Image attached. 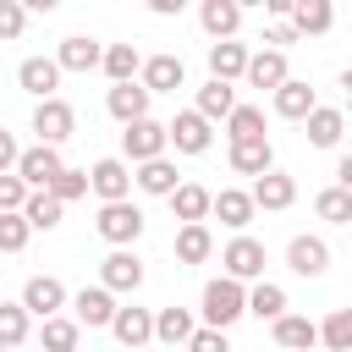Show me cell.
Instances as JSON below:
<instances>
[{
	"label": "cell",
	"mask_w": 352,
	"mask_h": 352,
	"mask_svg": "<svg viewBox=\"0 0 352 352\" xmlns=\"http://www.w3.org/2000/svg\"><path fill=\"white\" fill-rule=\"evenodd\" d=\"M242 314H248V286H242V280L220 275V280L204 286V324H209V330H231Z\"/></svg>",
	"instance_id": "6da1fadb"
},
{
	"label": "cell",
	"mask_w": 352,
	"mask_h": 352,
	"mask_svg": "<svg viewBox=\"0 0 352 352\" xmlns=\"http://www.w3.org/2000/svg\"><path fill=\"white\" fill-rule=\"evenodd\" d=\"M165 148H170V126L165 121H132V126H121V160L138 170V165H148V160H165Z\"/></svg>",
	"instance_id": "7a4b0ae2"
},
{
	"label": "cell",
	"mask_w": 352,
	"mask_h": 352,
	"mask_svg": "<svg viewBox=\"0 0 352 352\" xmlns=\"http://www.w3.org/2000/svg\"><path fill=\"white\" fill-rule=\"evenodd\" d=\"M143 226H148V220H143V209H138L132 198H126V204H99V220H94V231H99L110 248H132V242L143 236Z\"/></svg>",
	"instance_id": "3957f363"
},
{
	"label": "cell",
	"mask_w": 352,
	"mask_h": 352,
	"mask_svg": "<svg viewBox=\"0 0 352 352\" xmlns=\"http://www.w3.org/2000/svg\"><path fill=\"white\" fill-rule=\"evenodd\" d=\"M88 187L99 192V204H126L132 198V165L121 160V154H110V160H94V170H88Z\"/></svg>",
	"instance_id": "277c9868"
},
{
	"label": "cell",
	"mask_w": 352,
	"mask_h": 352,
	"mask_svg": "<svg viewBox=\"0 0 352 352\" xmlns=\"http://www.w3.org/2000/svg\"><path fill=\"white\" fill-rule=\"evenodd\" d=\"M99 286L116 292V297H132V292L143 286V258H138L132 248H110L104 264H99Z\"/></svg>",
	"instance_id": "5b68a950"
},
{
	"label": "cell",
	"mask_w": 352,
	"mask_h": 352,
	"mask_svg": "<svg viewBox=\"0 0 352 352\" xmlns=\"http://www.w3.org/2000/svg\"><path fill=\"white\" fill-rule=\"evenodd\" d=\"M220 264H226L231 280H253V286H258V280H264V242H253V236L242 231V236H231V242L220 248Z\"/></svg>",
	"instance_id": "8992f818"
},
{
	"label": "cell",
	"mask_w": 352,
	"mask_h": 352,
	"mask_svg": "<svg viewBox=\"0 0 352 352\" xmlns=\"http://www.w3.org/2000/svg\"><path fill=\"white\" fill-rule=\"evenodd\" d=\"M16 88L33 94L38 104H44V99H60V94H55V88H60V60H55V55H28V60L16 66Z\"/></svg>",
	"instance_id": "52a82bcc"
},
{
	"label": "cell",
	"mask_w": 352,
	"mask_h": 352,
	"mask_svg": "<svg viewBox=\"0 0 352 352\" xmlns=\"http://www.w3.org/2000/svg\"><path fill=\"white\" fill-rule=\"evenodd\" d=\"M33 132H38V143L60 148V143L77 132V110H72L66 99H44V104H33Z\"/></svg>",
	"instance_id": "ba28073f"
},
{
	"label": "cell",
	"mask_w": 352,
	"mask_h": 352,
	"mask_svg": "<svg viewBox=\"0 0 352 352\" xmlns=\"http://www.w3.org/2000/svg\"><path fill=\"white\" fill-rule=\"evenodd\" d=\"M66 170V160H60V148H50V143H33V148H22V160H16V176L33 187V192H50V182Z\"/></svg>",
	"instance_id": "9c48e42d"
},
{
	"label": "cell",
	"mask_w": 352,
	"mask_h": 352,
	"mask_svg": "<svg viewBox=\"0 0 352 352\" xmlns=\"http://www.w3.org/2000/svg\"><path fill=\"white\" fill-rule=\"evenodd\" d=\"M116 314H121V302H116V292H104V286H82V292L72 297V319L88 324V330H110Z\"/></svg>",
	"instance_id": "30bf717a"
},
{
	"label": "cell",
	"mask_w": 352,
	"mask_h": 352,
	"mask_svg": "<svg viewBox=\"0 0 352 352\" xmlns=\"http://www.w3.org/2000/svg\"><path fill=\"white\" fill-rule=\"evenodd\" d=\"M165 126H170V148L176 154H209V143H214V126L198 110H176Z\"/></svg>",
	"instance_id": "8fae6325"
},
{
	"label": "cell",
	"mask_w": 352,
	"mask_h": 352,
	"mask_svg": "<svg viewBox=\"0 0 352 352\" xmlns=\"http://www.w3.org/2000/svg\"><path fill=\"white\" fill-rule=\"evenodd\" d=\"M66 302H72V297H66V286H60L55 275H28V286H22V308H28L33 319H60Z\"/></svg>",
	"instance_id": "7c38bea8"
},
{
	"label": "cell",
	"mask_w": 352,
	"mask_h": 352,
	"mask_svg": "<svg viewBox=\"0 0 352 352\" xmlns=\"http://www.w3.org/2000/svg\"><path fill=\"white\" fill-rule=\"evenodd\" d=\"M286 264L302 275V280H319L330 270V242L324 236H292L286 242Z\"/></svg>",
	"instance_id": "4fadbf2b"
},
{
	"label": "cell",
	"mask_w": 352,
	"mask_h": 352,
	"mask_svg": "<svg viewBox=\"0 0 352 352\" xmlns=\"http://www.w3.org/2000/svg\"><path fill=\"white\" fill-rule=\"evenodd\" d=\"M110 336L121 341V352H143L148 341H154V308H121L116 314V324H110Z\"/></svg>",
	"instance_id": "5bb4252c"
},
{
	"label": "cell",
	"mask_w": 352,
	"mask_h": 352,
	"mask_svg": "<svg viewBox=\"0 0 352 352\" xmlns=\"http://www.w3.org/2000/svg\"><path fill=\"white\" fill-rule=\"evenodd\" d=\"M148 99H154V94H148L143 82H116V88L104 94V110H110L121 126H132V121H148Z\"/></svg>",
	"instance_id": "9a60e30c"
},
{
	"label": "cell",
	"mask_w": 352,
	"mask_h": 352,
	"mask_svg": "<svg viewBox=\"0 0 352 352\" xmlns=\"http://www.w3.org/2000/svg\"><path fill=\"white\" fill-rule=\"evenodd\" d=\"M270 110H275L280 121H308V116L319 110V99H314V88H308L302 77H292V82H280V88L270 94Z\"/></svg>",
	"instance_id": "2e32d148"
},
{
	"label": "cell",
	"mask_w": 352,
	"mask_h": 352,
	"mask_svg": "<svg viewBox=\"0 0 352 352\" xmlns=\"http://www.w3.org/2000/svg\"><path fill=\"white\" fill-rule=\"evenodd\" d=\"M198 22H204V33H209L214 44H226V38H236V28H242V0H204V6H198Z\"/></svg>",
	"instance_id": "e0dca14e"
},
{
	"label": "cell",
	"mask_w": 352,
	"mask_h": 352,
	"mask_svg": "<svg viewBox=\"0 0 352 352\" xmlns=\"http://www.w3.org/2000/svg\"><path fill=\"white\" fill-rule=\"evenodd\" d=\"M138 82L148 94H176V88H187V66H182V55H148Z\"/></svg>",
	"instance_id": "ac0fdd59"
},
{
	"label": "cell",
	"mask_w": 352,
	"mask_h": 352,
	"mask_svg": "<svg viewBox=\"0 0 352 352\" xmlns=\"http://www.w3.org/2000/svg\"><path fill=\"white\" fill-rule=\"evenodd\" d=\"M270 336H275L280 352H314V346H319V324H314L308 314H286V319H275Z\"/></svg>",
	"instance_id": "d6986e66"
},
{
	"label": "cell",
	"mask_w": 352,
	"mask_h": 352,
	"mask_svg": "<svg viewBox=\"0 0 352 352\" xmlns=\"http://www.w3.org/2000/svg\"><path fill=\"white\" fill-rule=\"evenodd\" d=\"M55 60H60V72H94V66H104V44L88 33H72V38H60Z\"/></svg>",
	"instance_id": "ffe728a7"
},
{
	"label": "cell",
	"mask_w": 352,
	"mask_h": 352,
	"mask_svg": "<svg viewBox=\"0 0 352 352\" xmlns=\"http://www.w3.org/2000/svg\"><path fill=\"white\" fill-rule=\"evenodd\" d=\"M248 60H253V50L236 44V38L209 44V77H214V82H236V77H248Z\"/></svg>",
	"instance_id": "44dd1931"
},
{
	"label": "cell",
	"mask_w": 352,
	"mask_h": 352,
	"mask_svg": "<svg viewBox=\"0 0 352 352\" xmlns=\"http://www.w3.org/2000/svg\"><path fill=\"white\" fill-rule=\"evenodd\" d=\"M231 170L236 176H270L275 170V148H270V138H248V143H231Z\"/></svg>",
	"instance_id": "7402d4cb"
},
{
	"label": "cell",
	"mask_w": 352,
	"mask_h": 352,
	"mask_svg": "<svg viewBox=\"0 0 352 352\" xmlns=\"http://www.w3.org/2000/svg\"><path fill=\"white\" fill-rule=\"evenodd\" d=\"M132 182H138V192H148V198H170V192L182 187V170H176V160L165 154V160L138 165V170H132Z\"/></svg>",
	"instance_id": "603a6c76"
},
{
	"label": "cell",
	"mask_w": 352,
	"mask_h": 352,
	"mask_svg": "<svg viewBox=\"0 0 352 352\" xmlns=\"http://www.w3.org/2000/svg\"><path fill=\"white\" fill-rule=\"evenodd\" d=\"M170 209H176V220H182V226H204V220L214 214V192H209V187H198V182H182V187L170 192Z\"/></svg>",
	"instance_id": "cb8c5ba5"
},
{
	"label": "cell",
	"mask_w": 352,
	"mask_h": 352,
	"mask_svg": "<svg viewBox=\"0 0 352 352\" xmlns=\"http://www.w3.org/2000/svg\"><path fill=\"white\" fill-rule=\"evenodd\" d=\"M214 214H220V226H231L236 236L253 226V214H258V204H253V192H242V187H220L214 192Z\"/></svg>",
	"instance_id": "d4e9b609"
},
{
	"label": "cell",
	"mask_w": 352,
	"mask_h": 352,
	"mask_svg": "<svg viewBox=\"0 0 352 352\" xmlns=\"http://www.w3.org/2000/svg\"><path fill=\"white\" fill-rule=\"evenodd\" d=\"M248 192H253V204H258V209H292V204H297V176L270 170V176H258Z\"/></svg>",
	"instance_id": "484cf974"
},
{
	"label": "cell",
	"mask_w": 352,
	"mask_h": 352,
	"mask_svg": "<svg viewBox=\"0 0 352 352\" xmlns=\"http://www.w3.org/2000/svg\"><path fill=\"white\" fill-rule=\"evenodd\" d=\"M248 82H253V88H264V94H275L280 82H292L286 55H280V50H258V55L248 60Z\"/></svg>",
	"instance_id": "4316f807"
},
{
	"label": "cell",
	"mask_w": 352,
	"mask_h": 352,
	"mask_svg": "<svg viewBox=\"0 0 352 352\" xmlns=\"http://www.w3.org/2000/svg\"><path fill=\"white\" fill-rule=\"evenodd\" d=\"M302 132H308V143H314V148H336V143H341V132H346V110L319 104V110L302 121Z\"/></svg>",
	"instance_id": "83f0119b"
},
{
	"label": "cell",
	"mask_w": 352,
	"mask_h": 352,
	"mask_svg": "<svg viewBox=\"0 0 352 352\" xmlns=\"http://www.w3.org/2000/svg\"><path fill=\"white\" fill-rule=\"evenodd\" d=\"M330 22H336V6L330 0H292V28H297V38L302 33H330Z\"/></svg>",
	"instance_id": "f1b7e54d"
},
{
	"label": "cell",
	"mask_w": 352,
	"mask_h": 352,
	"mask_svg": "<svg viewBox=\"0 0 352 352\" xmlns=\"http://www.w3.org/2000/svg\"><path fill=\"white\" fill-rule=\"evenodd\" d=\"M104 77H110V88H116V82H138V77H143L138 44H104Z\"/></svg>",
	"instance_id": "f546056e"
},
{
	"label": "cell",
	"mask_w": 352,
	"mask_h": 352,
	"mask_svg": "<svg viewBox=\"0 0 352 352\" xmlns=\"http://www.w3.org/2000/svg\"><path fill=\"white\" fill-rule=\"evenodd\" d=\"M192 110H198L204 121H231V110H236V88L209 77V82L198 88V104H192Z\"/></svg>",
	"instance_id": "4dcf8cb0"
},
{
	"label": "cell",
	"mask_w": 352,
	"mask_h": 352,
	"mask_svg": "<svg viewBox=\"0 0 352 352\" xmlns=\"http://www.w3.org/2000/svg\"><path fill=\"white\" fill-rule=\"evenodd\" d=\"M192 330H198V324H192L187 308H160V314H154V341H165V346H187Z\"/></svg>",
	"instance_id": "1f68e13d"
},
{
	"label": "cell",
	"mask_w": 352,
	"mask_h": 352,
	"mask_svg": "<svg viewBox=\"0 0 352 352\" xmlns=\"http://www.w3.org/2000/svg\"><path fill=\"white\" fill-rule=\"evenodd\" d=\"M248 314L253 319H286V286H275V280H258L253 292H248Z\"/></svg>",
	"instance_id": "d6a6232c"
},
{
	"label": "cell",
	"mask_w": 352,
	"mask_h": 352,
	"mask_svg": "<svg viewBox=\"0 0 352 352\" xmlns=\"http://www.w3.org/2000/svg\"><path fill=\"white\" fill-rule=\"evenodd\" d=\"M77 341H82V324H77L72 314L44 319V330H38V346H44V352H77Z\"/></svg>",
	"instance_id": "836d02e7"
},
{
	"label": "cell",
	"mask_w": 352,
	"mask_h": 352,
	"mask_svg": "<svg viewBox=\"0 0 352 352\" xmlns=\"http://www.w3.org/2000/svg\"><path fill=\"white\" fill-rule=\"evenodd\" d=\"M28 330H33V314H28L22 302H6V297H0V346L16 352V346L28 341Z\"/></svg>",
	"instance_id": "e575fe53"
},
{
	"label": "cell",
	"mask_w": 352,
	"mask_h": 352,
	"mask_svg": "<svg viewBox=\"0 0 352 352\" xmlns=\"http://www.w3.org/2000/svg\"><path fill=\"white\" fill-rule=\"evenodd\" d=\"M60 214H66V204H60L55 192H33V198L22 204V220H28L33 231H55V226H60Z\"/></svg>",
	"instance_id": "d590c367"
},
{
	"label": "cell",
	"mask_w": 352,
	"mask_h": 352,
	"mask_svg": "<svg viewBox=\"0 0 352 352\" xmlns=\"http://www.w3.org/2000/svg\"><path fill=\"white\" fill-rule=\"evenodd\" d=\"M209 253H214V231L209 226H182L176 231V258L182 264H204Z\"/></svg>",
	"instance_id": "8d00e7d4"
},
{
	"label": "cell",
	"mask_w": 352,
	"mask_h": 352,
	"mask_svg": "<svg viewBox=\"0 0 352 352\" xmlns=\"http://www.w3.org/2000/svg\"><path fill=\"white\" fill-rule=\"evenodd\" d=\"M319 346L352 352V308H330V314L319 319Z\"/></svg>",
	"instance_id": "74e56055"
},
{
	"label": "cell",
	"mask_w": 352,
	"mask_h": 352,
	"mask_svg": "<svg viewBox=\"0 0 352 352\" xmlns=\"http://www.w3.org/2000/svg\"><path fill=\"white\" fill-rule=\"evenodd\" d=\"M314 214L330 220V226H352V192H346V187H324V192L314 198Z\"/></svg>",
	"instance_id": "f35d334b"
},
{
	"label": "cell",
	"mask_w": 352,
	"mask_h": 352,
	"mask_svg": "<svg viewBox=\"0 0 352 352\" xmlns=\"http://www.w3.org/2000/svg\"><path fill=\"white\" fill-rule=\"evenodd\" d=\"M226 138H231V143L264 138V110H258V104H236V110H231V121H226Z\"/></svg>",
	"instance_id": "ab89813d"
},
{
	"label": "cell",
	"mask_w": 352,
	"mask_h": 352,
	"mask_svg": "<svg viewBox=\"0 0 352 352\" xmlns=\"http://www.w3.org/2000/svg\"><path fill=\"white\" fill-rule=\"evenodd\" d=\"M28 236H33V226L22 214H0V253H22Z\"/></svg>",
	"instance_id": "60d3db41"
},
{
	"label": "cell",
	"mask_w": 352,
	"mask_h": 352,
	"mask_svg": "<svg viewBox=\"0 0 352 352\" xmlns=\"http://www.w3.org/2000/svg\"><path fill=\"white\" fill-rule=\"evenodd\" d=\"M33 198V187L11 170V176H0V214H22V204Z\"/></svg>",
	"instance_id": "b9f144b4"
},
{
	"label": "cell",
	"mask_w": 352,
	"mask_h": 352,
	"mask_svg": "<svg viewBox=\"0 0 352 352\" xmlns=\"http://www.w3.org/2000/svg\"><path fill=\"white\" fill-rule=\"evenodd\" d=\"M50 192H55L60 204H72V198H82V192H88V170H72V165H66V170H60V176L50 182Z\"/></svg>",
	"instance_id": "7bdbcfd3"
},
{
	"label": "cell",
	"mask_w": 352,
	"mask_h": 352,
	"mask_svg": "<svg viewBox=\"0 0 352 352\" xmlns=\"http://www.w3.org/2000/svg\"><path fill=\"white\" fill-rule=\"evenodd\" d=\"M22 28H28V6L0 0V38H22Z\"/></svg>",
	"instance_id": "ee69618b"
},
{
	"label": "cell",
	"mask_w": 352,
	"mask_h": 352,
	"mask_svg": "<svg viewBox=\"0 0 352 352\" xmlns=\"http://www.w3.org/2000/svg\"><path fill=\"white\" fill-rule=\"evenodd\" d=\"M187 352H231V341H226V330L198 324V330H192V341H187Z\"/></svg>",
	"instance_id": "f6af8a7d"
},
{
	"label": "cell",
	"mask_w": 352,
	"mask_h": 352,
	"mask_svg": "<svg viewBox=\"0 0 352 352\" xmlns=\"http://www.w3.org/2000/svg\"><path fill=\"white\" fill-rule=\"evenodd\" d=\"M264 44L286 55V44H297V28H292V22H270V28H264Z\"/></svg>",
	"instance_id": "bcb514c9"
},
{
	"label": "cell",
	"mask_w": 352,
	"mask_h": 352,
	"mask_svg": "<svg viewBox=\"0 0 352 352\" xmlns=\"http://www.w3.org/2000/svg\"><path fill=\"white\" fill-rule=\"evenodd\" d=\"M16 160H22V143L0 126V176H11V170H16Z\"/></svg>",
	"instance_id": "7dc6e473"
},
{
	"label": "cell",
	"mask_w": 352,
	"mask_h": 352,
	"mask_svg": "<svg viewBox=\"0 0 352 352\" xmlns=\"http://www.w3.org/2000/svg\"><path fill=\"white\" fill-rule=\"evenodd\" d=\"M336 187H346V192H352V154H341V160H336Z\"/></svg>",
	"instance_id": "c3c4849f"
},
{
	"label": "cell",
	"mask_w": 352,
	"mask_h": 352,
	"mask_svg": "<svg viewBox=\"0 0 352 352\" xmlns=\"http://www.w3.org/2000/svg\"><path fill=\"white\" fill-rule=\"evenodd\" d=\"M148 11L154 16H170V11H182V0H148Z\"/></svg>",
	"instance_id": "681fc988"
},
{
	"label": "cell",
	"mask_w": 352,
	"mask_h": 352,
	"mask_svg": "<svg viewBox=\"0 0 352 352\" xmlns=\"http://www.w3.org/2000/svg\"><path fill=\"white\" fill-rule=\"evenodd\" d=\"M341 104H346V110H352V66H346V72H341Z\"/></svg>",
	"instance_id": "f907efd6"
},
{
	"label": "cell",
	"mask_w": 352,
	"mask_h": 352,
	"mask_svg": "<svg viewBox=\"0 0 352 352\" xmlns=\"http://www.w3.org/2000/svg\"><path fill=\"white\" fill-rule=\"evenodd\" d=\"M0 352H6V346H0Z\"/></svg>",
	"instance_id": "816d5d0a"
}]
</instances>
